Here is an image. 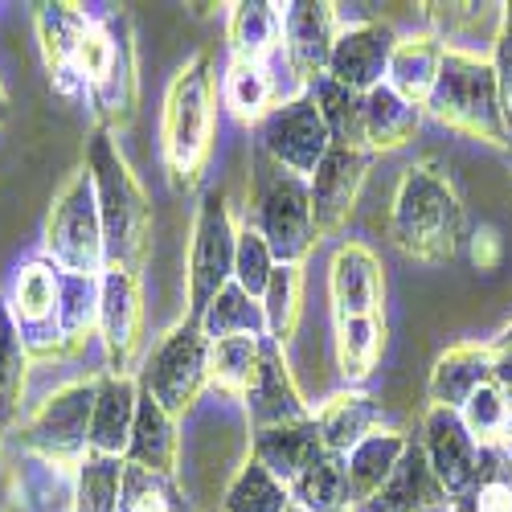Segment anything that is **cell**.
<instances>
[{"label": "cell", "mask_w": 512, "mask_h": 512, "mask_svg": "<svg viewBox=\"0 0 512 512\" xmlns=\"http://www.w3.org/2000/svg\"><path fill=\"white\" fill-rule=\"evenodd\" d=\"M390 242L398 254L426 267L451 263L463 250L467 209L439 160H418L402 173L390 205Z\"/></svg>", "instance_id": "6da1fadb"}, {"label": "cell", "mask_w": 512, "mask_h": 512, "mask_svg": "<svg viewBox=\"0 0 512 512\" xmlns=\"http://www.w3.org/2000/svg\"><path fill=\"white\" fill-rule=\"evenodd\" d=\"M213 119H218V78H213V58L201 50L173 74L164 91L160 152L168 185L177 193H193L205 181L213 156Z\"/></svg>", "instance_id": "7a4b0ae2"}, {"label": "cell", "mask_w": 512, "mask_h": 512, "mask_svg": "<svg viewBox=\"0 0 512 512\" xmlns=\"http://www.w3.org/2000/svg\"><path fill=\"white\" fill-rule=\"evenodd\" d=\"M87 173L95 181V201L103 218L107 242V271H132L140 275L148 246H152V201L132 173V164L119 152L115 136L95 127L87 140Z\"/></svg>", "instance_id": "3957f363"}, {"label": "cell", "mask_w": 512, "mask_h": 512, "mask_svg": "<svg viewBox=\"0 0 512 512\" xmlns=\"http://www.w3.org/2000/svg\"><path fill=\"white\" fill-rule=\"evenodd\" d=\"M431 119H439L451 132H463L472 140L508 148V123L500 111V87H496V66L488 54L447 46L443 70L431 99L422 107Z\"/></svg>", "instance_id": "277c9868"}, {"label": "cell", "mask_w": 512, "mask_h": 512, "mask_svg": "<svg viewBox=\"0 0 512 512\" xmlns=\"http://www.w3.org/2000/svg\"><path fill=\"white\" fill-rule=\"evenodd\" d=\"M246 226L263 234L279 267H304L320 242L308 181L279 168L263 152H254V189H250Z\"/></svg>", "instance_id": "5b68a950"}, {"label": "cell", "mask_w": 512, "mask_h": 512, "mask_svg": "<svg viewBox=\"0 0 512 512\" xmlns=\"http://www.w3.org/2000/svg\"><path fill=\"white\" fill-rule=\"evenodd\" d=\"M46 259L66 275L99 279L107 271V242H103V218L95 201V181L87 164L74 168L66 185L58 189L50 218H46Z\"/></svg>", "instance_id": "8992f818"}, {"label": "cell", "mask_w": 512, "mask_h": 512, "mask_svg": "<svg viewBox=\"0 0 512 512\" xmlns=\"http://www.w3.org/2000/svg\"><path fill=\"white\" fill-rule=\"evenodd\" d=\"M99 377L70 381L54 390L29 418H21V447L33 459H46L62 472H78L91 455V414H95Z\"/></svg>", "instance_id": "52a82bcc"}, {"label": "cell", "mask_w": 512, "mask_h": 512, "mask_svg": "<svg viewBox=\"0 0 512 512\" xmlns=\"http://www.w3.org/2000/svg\"><path fill=\"white\" fill-rule=\"evenodd\" d=\"M209 336L201 332L197 320H181L173 324L160 340L156 349L148 353V361L140 365V390L164 406L173 418L189 414L201 398V390L209 386Z\"/></svg>", "instance_id": "ba28073f"}, {"label": "cell", "mask_w": 512, "mask_h": 512, "mask_svg": "<svg viewBox=\"0 0 512 512\" xmlns=\"http://www.w3.org/2000/svg\"><path fill=\"white\" fill-rule=\"evenodd\" d=\"M0 304L13 316L29 357H66L62 340V271L41 254L13 267Z\"/></svg>", "instance_id": "9c48e42d"}, {"label": "cell", "mask_w": 512, "mask_h": 512, "mask_svg": "<svg viewBox=\"0 0 512 512\" xmlns=\"http://www.w3.org/2000/svg\"><path fill=\"white\" fill-rule=\"evenodd\" d=\"M234 246H238V222L230 197L222 189H209L197 205L193 222V246H189V320L201 324L213 295L234 283Z\"/></svg>", "instance_id": "30bf717a"}, {"label": "cell", "mask_w": 512, "mask_h": 512, "mask_svg": "<svg viewBox=\"0 0 512 512\" xmlns=\"http://www.w3.org/2000/svg\"><path fill=\"white\" fill-rule=\"evenodd\" d=\"M254 132H259V152L267 160H275L279 168H287V173L304 177V181H312V173L332 148V136H328L324 115L312 95H300V99L275 107Z\"/></svg>", "instance_id": "8fae6325"}, {"label": "cell", "mask_w": 512, "mask_h": 512, "mask_svg": "<svg viewBox=\"0 0 512 512\" xmlns=\"http://www.w3.org/2000/svg\"><path fill=\"white\" fill-rule=\"evenodd\" d=\"M422 451L431 472L439 476L447 500H459L467 488L480 480V463H484V447L472 439V431L463 426L459 410H443L431 406L422 418Z\"/></svg>", "instance_id": "7c38bea8"}, {"label": "cell", "mask_w": 512, "mask_h": 512, "mask_svg": "<svg viewBox=\"0 0 512 512\" xmlns=\"http://www.w3.org/2000/svg\"><path fill=\"white\" fill-rule=\"evenodd\" d=\"M144 336V304H140V275L132 271H103L99 279V340L107 349L111 369L107 373H127L136 369Z\"/></svg>", "instance_id": "4fadbf2b"}, {"label": "cell", "mask_w": 512, "mask_h": 512, "mask_svg": "<svg viewBox=\"0 0 512 512\" xmlns=\"http://www.w3.org/2000/svg\"><path fill=\"white\" fill-rule=\"evenodd\" d=\"M332 320L386 316V271L365 242H340L328 263Z\"/></svg>", "instance_id": "5bb4252c"}, {"label": "cell", "mask_w": 512, "mask_h": 512, "mask_svg": "<svg viewBox=\"0 0 512 512\" xmlns=\"http://www.w3.org/2000/svg\"><path fill=\"white\" fill-rule=\"evenodd\" d=\"M398 46V33L386 21H357V25H340V37L328 58V74L340 87H349L357 95H369L381 87L390 74V58Z\"/></svg>", "instance_id": "9a60e30c"}, {"label": "cell", "mask_w": 512, "mask_h": 512, "mask_svg": "<svg viewBox=\"0 0 512 512\" xmlns=\"http://www.w3.org/2000/svg\"><path fill=\"white\" fill-rule=\"evenodd\" d=\"M373 152L361 148H328V156L320 160V168L312 173L308 189H312V218H316V238H336L345 230L349 213L361 197V185L369 177Z\"/></svg>", "instance_id": "2e32d148"}, {"label": "cell", "mask_w": 512, "mask_h": 512, "mask_svg": "<svg viewBox=\"0 0 512 512\" xmlns=\"http://www.w3.org/2000/svg\"><path fill=\"white\" fill-rule=\"evenodd\" d=\"M242 406L250 418V435L312 418V406L304 402L300 386H295V377H291L287 353L275 345V340H263V357H259V369H254L250 386L242 394Z\"/></svg>", "instance_id": "e0dca14e"}, {"label": "cell", "mask_w": 512, "mask_h": 512, "mask_svg": "<svg viewBox=\"0 0 512 512\" xmlns=\"http://www.w3.org/2000/svg\"><path fill=\"white\" fill-rule=\"evenodd\" d=\"M91 21H95V13H87L82 5H70V0L37 5V13H33L41 62H46L50 87L62 99H82V87H78V78H74V58H78V46H82V37H87Z\"/></svg>", "instance_id": "ac0fdd59"}, {"label": "cell", "mask_w": 512, "mask_h": 512, "mask_svg": "<svg viewBox=\"0 0 512 512\" xmlns=\"http://www.w3.org/2000/svg\"><path fill=\"white\" fill-rule=\"evenodd\" d=\"M336 37H340V21H336V5H328V0L283 5V54L295 66V74L304 78V87L328 74Z\"/></svg>", "instance_id": "d6986e66"}, {"label": "cell", "mask_w": 512, "mask_h": 512, "mask_svg": "<svg viewBox=\"0 0 512 512\" xmlns=\"http://www.w3.org/2000/svg\"><path fill=\"white\" fill-rule=\"evenodd\" d=\"M136 410H140V377L99 373V394L91 414V455L123 459L136 431Z\"/></svg>", "instance_id": "ffe728a7"}, {"label": "cell", "mask_w": 512, "mask_h": 512, "mask_svg": "<svg viewBox=\"0 0 512 512\" xmlns=\"http://www.w3.org/2000/svg\"><path fill=\"white\" fill-rule=\"evenodd\" d=\"M439 504H451L439 476L431 472L426 463V451L418 439H410L402 463L394 467V476L381 484L365 504L349 508V512H426V508H439Z\"/></svg>", "instance_id": "44dd1931"}, {"label": "cell", "mask_w": 512, "mask_h": 512, "mask_svg": "<svg viewBox=\"0 0 512 512\" xmlns=\"http://www.w3.org/2000/svg\"><path fill=\"white\" fill-rule=\"evenodd\" d=\"M316 426H320V439L328 451L336 455H349L357 443H365L369 435L386 431V410H381L377 398H369L365 390H336L332 398H324L312 410Z\"/></svg>", "instance_id": "7402d4cb"}, {"label": "cell", "mask_w": 512, "mask_h": 512, "mask_svg": "<svg viewBox=\"0 0 512 512\" xmlns=\"http://www.w3.org/2000/svg\"><path fill=\"white\" fill-rule=\"evenodd\" d=\"M488 381H492V345L463 340V345H451L435 361L431 377H426V398L443 410H463L467 398L480 386H488Z\"/></svg>", "instance_id": "603a6c76"}, {"label": "cell", "mask_w": 512, "mask_h": 512, "mask_svg": "<svg viewBox=\"0 0 512 512\" xmlns=\"http://www.w3.org/2000/svg\"><path fill=\"white\" fill-rule=\"evenodd\" d=\"M320 451H324V439H320L316 418L291 422V426H271V431H254L250 435V459H259L283 488H291L295 480H300L304 467Z\"/></svg>", "instance_id": "cb8c5ba5"}, {"label": "cell", "mask_w": 512, "mask_h": 512, "mask_svg": "<svg viewBox=\"0 0 512 512\" xmlns=\"http://www.w3.org/2000/svg\"><path fill=\"white\" fill-rule=\"evenodd\" d=\"M443 54H447V46H443L435 33L398 37L394 58H390V74H386V87L394 95H402L410 107L422 111L426 99H431V91H435V82H439Z\"/></svg>", "instance_id": "d4e9b609"}, {"label": "cell", "mask_w": 512, "mask_h": 512, "mask_svg": "<svg viewBox=\"0 0 512 512\" xmlns=\"http://www.w3.org/2000/svg\"><path fill=\"white\" fill-rule=\"evenodd\" d=\"M177 459H181V435H177V418L164 406H156L140 390V410H136V431L132 443L123 451V463L144 467L156 476H177Z\"/></svg>", "instance_id": "484cf974"}, {"label": "cell", "mask_w": 512, "mask_h": 512, "mask_svg": "<svg viewBox=\"0 0 512 512\" xmlns=\"http://www.w3.org/2000/svg\"><path fill=\"white\" fill-rule=\"evenodd\" d=\"M230 58L234 62H259L267 66L283 50V5L267 0H238L230 5Z\"/></svg>", "instance_id": "4316f807"}, {"label": "cell", "mask_w": 512, "mask_h": 512, "mask_svg": "<svg viewBox=\"0 0 512 512\" xmlns=\"http://www.w3.org/2000/svg\"><path fill=\"white\" fill-rule=\"evenodd\" d=\"M406 447H410V435L377 431V435H369L365 443H357L345 455V500H349V508L365 504L381 484L394 476V467L402 463Z\"/></svg>", "instance_id": "83f0119b"}, {"label": "cell", "mask_w": 512, "mask_h": 512, "mask_svg": "<svg viewBox=\"0 0 512 512\" xmlns=\"http://www.w3.org/2000/svg\"><path fill=\"white\" fill-rule=\"evenodd\" d=\"M426 111L410 107L402 95H394L386 82L373 87L365 99H361V123H365V148L377 156V152H390V148H402L406 140H414L418 123H422Z\"/></svg>", "instance_id": "f1b7e54d"}, {"label": "cell", "mask_w": 512, "mask_h": 512, "mask_svg": "<svg viewBox=\"0 0 512 512\" xmlns=\"http://www.w3.org/2000/svg\"><path fill=\"white\" fill-rule=\"evenodd\" d=\"M222 103L230 107V115L242 123V127H259L279 103V87L271 78V66H259V62H234L226 66L222 74Z\"/></svg>", "instance_id": "f546056e"}, {"label": "cell", "mask_w": 512, "mask_h": 512, "mask_svg": "<svg viewBox=\"0 0 512 512\" xmlns=\"http://www.w3.org/2000/svg\"><path fill=\"white\" fill-rule=\"evenodd\" d=\"M332 349H336L340 381L353 390L381 361V349H386V316L332 320Z\"/></svg>", "instance_id": "4dcf8cb0"}, {"label": "cell", "mask_w": 512, "mask_h": 512, "mask_svg": "<svg viewBox=\"0 0 512 512\" xmlns=\"http://www.w3.org/2000/svg\"><path fill=\"white\" fill-rule=\"evenodd\" d=\"M201 332L209 336V345L230 340V336H267L263 304L254 300V295H246L238 283H230V287H222L218 295H213V304L205 308Z\"/></svg>", "instance_id": "1f68e13d"}, {"label": "cell", "mask_w": 512, "mask_h": 512, "mask_svg": "<svg viewBox=\"0 0 512 512\" xmlns=\"http://www.w3.org/2000/svg\"><path fill=\"white\" fill-rule=\"evenodd\" d=\"M123 472H127L123 459L87 455L74 472L70 512H123Z\"/></svg>", "instance_id": "d6a6232c"}, {"label": "cell", "mask_w": 512, "mask_h": 512, "mask_svg": "<svg viewBox=\"0 0 512 512\" xmlns=\"http://www.w3.org/2000/svg\"><path fill=\"white\" fill-rule=\"evenodd\" d=\"M308 95L316 99L320 115H324V127H328V136H332V148H365V123H361V99L357 91L349 87H340V82L332 78H320L308 87Z\"/></svg>", "instance_id": "836d02e7"}, {"label": "cell", "mask_w": 512, "mask_h": 512, "mask_svg": "<svg viewBox=\"0 0 512 512\" xmlns=\"http://www.w3.org/2000/svg\"><path fill=\"white\" fill-rule=\"evenodd\" d=\"M259 304L267 316V340L287 349L295 328H300V316H304V267H275Z\"/></svg>", "instance_id": "e575fe53"}, {"label": "cell", "mask_w": 512, "mask_h": 512, "mask_svg": "<svg viewBox=\"0 0 512 512\" xmlns=\"http://www.w3.org/2000/svg\"><path fill=\"white\" fill-rule=\"evenodd\" d=\"M287 492H291V504H300L308 512L349 508V500H345V455H336V451L324 447Z\"/></svg>", "instance_id": "d590c367"}, {"label": "cell", "mask_w": 512, "mask_h": 512, "mask_svg": "<svg viewBox=\"0 0 512 512\" xmlns=\"http://www.w3.org/2000/svg\"><path fill=\"white\" fill-rule=\"evenodd\" d=\"M451 512H512V451L508 447H484L480 480L459 500H451Z\"/></svg>", "instance_id": "8d00e7d4"}, {"label": "cell", "mask_w": 512, "mask_h": 512, "mask_svg": "<svg viewBox=\"0 0 512 512\" xmlns=\"http://www.w3.org/2000/svg\"><path fill=\"white\" fill-rule=\"evenodd\" d=\"M287 508H291V492L259 459H246L222 496V512H287Z\"/></svg>", "instance_id": "74e56055"}, {"label": "cell", "mask_w": 512, "mask_h": 512, "mask_svg": "<svg viewBox=\"0 0 512 512\" xmlns=\"http://www.w3.org/2000/svg\"><path fill=\"white\" fill-rule=\"evenodd\" d=\"M25 377H29V349H25L13 316L5 312V304H0V422L5 426L21 422Z\"/></svg>", "instance_id": "f35d334b"}, {"label": "cell", "mask_w": 512, "mask_h": 512, "mask_svg": "<svg viewBox=\"0 0 512 512\" xmlns=\"http://www.w3.org/2000/svg\"><path fill=\"white\" fill-rule=\"evenodd\" d=\"M263 340L267 336H230V340H218L209 349V386H218L222 394H234L242 398L254 369H259V357H263Z\"/></svg>", "instance_id": "ab89813d"}, {"label": "cell", "mask_w": 512, "mask_h": 512, "mask_svg": "<svg viewBox=\"0 0 512 512\" xmlns=\"http://www.w3.org/2000/svg\"><path fill=\"white\" fill-rule=\"evenodd\" d=\"M99 279L62 271V340H66V353L87 345V336H99Z\"/></svg>", "instance_id": "60d3db41"}, {"label": "cell", "mask_w": 512, "mask_h": 512, "mask_svg": "<svg viewBox=\"0 0 512 512\" xmlns=\"http://www.w3.org/2000/svg\"><path fill=\"white\" fill-rule=\"evenodd\" d=\"M123 512H197V508L177 488V476H156V472H144V467L127 463V472H123Z\"/></svg>", "instance_id": "b9f144b4"}, {"label": "cell", "mask_w": 512, "mask_h": 512, "mask_svg": "<svg viewBox=\"0 0 512 512\" xmlns=\"http://www.w3.org/2000/svg\"><path fill=\"white\" fill-rule=\"evenodd\" d=\"M275 254H271V246L263 242V234L259 230H250L246 222H238V246H234V283L246 291V295H254V300H263V291H267V283H271V275H275Z\"/></svg>", "instance_id": "7bdbcfd3"}, {"label": "cell", "mask_w": 512, "mask_h": 512, "mask_svg": "<svg viewBox=\"0 0 512 512\" xmlns=\"http://www.w3.org/2000/svg\"><path fill=\"white\" fill-rule=\"evenodd\" d=\"M459 418L480 447H504L508 443V406H504V394L492 386V381L467 398Z\"/></svg>", "instance_id": "ee69618b"}, {"label": "cell", "mask_w": 512, "mask_h": 512, "mask_svg": "<svg viewBox=\"0 0 512 512\" xmlns=\"http://www.w3.org/2000/svg\"><path fill=\"white\" fill-rule=\"evenodd\" d=\"M492 66H496V87H500V111L508 123V136H512V29L500 21L496 25V41H492Z\"/></svg>", "instance_id": "f6af8a7d"}, {"label": "cell", "mask_w": 512, "mask_h": 512, "mask_svg": "<svg viewBox=\"0 0 512 512\" xmlns=\"http://www.w3.org/2000/svg\"><path fill=\"white\" fill-rule=\"evenodd\" d=\"M492 386L504 394V406H508V443H512V349L508 345H492Z\"/></svg>", "instance_id": "bcb514c9"}, {"label": "cell", "mask_w": 512, "mask_h": 512, "mask_svg": "<svg viewBox=\"0 0 512 512\" xmlns=\"http://www.w3.org/2000/svg\"><path fill=\"white\" fill-rule=\"evenodd\" d=\"M9 119V91H5V82H0V123Z\"/></svg>", "instance_id": "7dc6e473"}, {"label": "cell", "mask_w": 512, "mask_h": 512, "mask_svg": "<svg viewBox=\"0 0 512 512\" xmlns=\"http://www.w3.org/2000/svg\"><path fill=\"white\" fill-rule=\"evenodd\" d=\"M500 21L512 29V5H500Z\"/></svg>", "instance_id": "c3c4849f"}, {"label": "cell", "mask_w": 512, "mask_h": 512, "mask_svg": "<svg viewBox=\"0 0 512 512\" xmlns=\"http://www.w3.org/2000/svg\"><path fill=\"white\" fill-rule=\"evenodd\" d=\"M496 345H508V349H512V324H508V328H504V336H500V340H496Z\"/></svg>", "instance_id": "681fc988"}, {"label": "cell", "mask_w": 512, "mask_h": 512, "mask_svg": "<svg viewBox=\"0 0 512 512\" xmlns=\"http://www.w3.org/2000/svg\"><path fill=\"white\" fill-rule=\"evenodd\" d=\"M426 512H451V504H439V508H426Z\"/></svg>", "instance_id": "f907efd6"}, {"label": "cell", "mask_w": 512, "mask_h": 512, "mask_svg": "<svg viewBox=\"0 0 512 512\" xmlns=\"http://www.w3.org/2000/svg\"><path fill=\"white\" fill-rule=\"evenodd\" d=\"M0 451H5V422H0Z\"/></svg>", "instance_id": "816d5d0a"}, {"label": "cell", "mask_w": 512, "mask_h": 512, "mask_svg": "<svg viewBox=\"0 0 512 512\" xmlns=\"http://www.w3.org/2000/svg\"><path fill=\"white\" fill-rule=\"evenodd\" d=\"M287 512H308V508H300V504H291V508H287Z\"/></svg>", "instance_id": "f5cc1de1"}, {"label": "cell", "mask_w": 512, "mask_h": 512, "mask_svg": "<svg viewBox=\"0 0 512 512\" xmlns=\"http://www.w3.org/2000/svg\"><path fill=\"white\" fill-rule=\"evenodd\" d=\"M508 156H512V136H508Z\"/></svg>", "instance_id": "db71d44e"}, {"label": "cell", "mask_w": 512, "mask_h": 512, "mask_svg": "<svg viewBox=\"0 0 512 512\" xmlns=\"http://www.w3.org/2000/svg\"><path fill=\"white\" fill-rule=\"evenodd\" d=\"M336 512H349V508H336Z\"/></svg>", "instance_id": "11a10c76"}]
</instances>
